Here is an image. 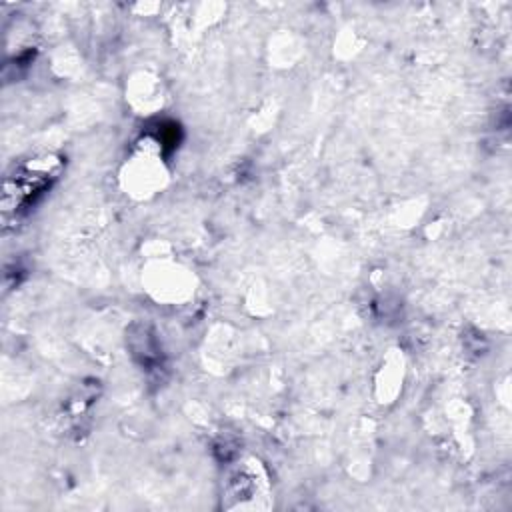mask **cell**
<instances>
[{
    "label": "cell",
    "mask_w": 512,
    "mask_h": 512,
    "mask_svg": "<svg viewBox=\"0 0 512 512\" xmlns=\"http://www.w3.org/2000/svg\"><path fill=\"white\" fill-rule=\"evenodd\" d=\"M46 160H34L32 164L24 166L22 172L14 178H8L4 188V200H10L14 196V208L24 206L28 202V196L40 194L54 176H50V168L46 170Z\"/></svg>",
    "instance_id": "6da1fadb"
}]
</instances>
